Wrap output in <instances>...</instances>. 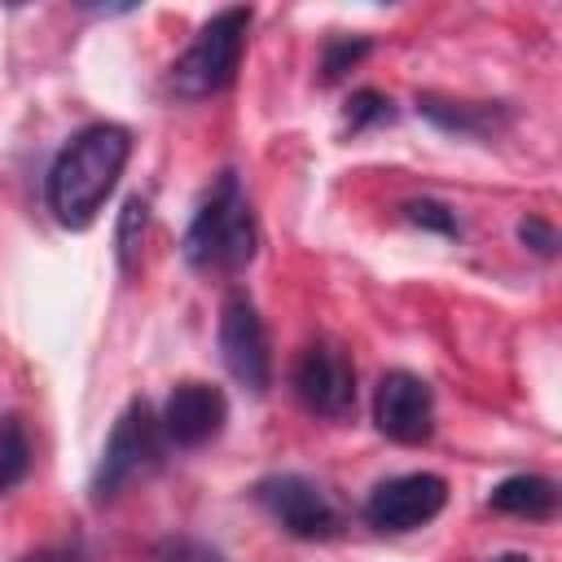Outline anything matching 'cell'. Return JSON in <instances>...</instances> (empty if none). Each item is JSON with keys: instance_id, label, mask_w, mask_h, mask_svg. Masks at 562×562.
Masks as SVG:
<instances>
[{"instance_id": "1", "label": "cell", "mask_w": 562, "mask_h": 562, "mask_svg": "<svg viewBox=\"0 0 562 562\" xmlns=\"http://www.w3.org/2000/svg\"><path fill=\"white\" fill-rule=\"evenodd\" d=\"M132 158V132L119 123H92L75 132L48 167L44 202L61 228H88L105 198L114 193Z\"/></svg>"}, {"instance_id": "2", "label": "cell", "mask_w": 562, "mask_h": 562, "mask_svg": "<svg viewBox=\"0 0 562 562\" xmlns=\"http://www.w3.org/2000/svg\"><path fill=\"white\" fill-rule=\"evenodd\" d=\"M259 246V228H255V211L237 184L233 171H224L211 193L198 202L189 228H184V263L198 272H215V277H233L255 259Z\"/></svg>"}, {"instance_id": "3", "label": "cell", "mask_w": 562, "mask_h": 562, "mask_svg": "<svg viewBox=\"0 0 562 562\" xmlns=\"http://www.w3.org/2000/svg\"><path fill=\"white\" fill-rule=\"evenodd\" d=\"M246 31H250V9L246 4H228V9L211 13L198 26L193 44L171 61V75H167L171 92L184 97V101H202V97L224 92L237 79Z\"/></svg>"}, {"instance_id": "4", "label": "cell", "mask_w": 562, "mask_h": 562, "mask_svg": "<svg viewBox=\"0 0 562 562\" xmlns=\"http://www.w3.org/2000/svg\"><path fill=\"white\" fill-rule=\"evenodd\" d=\"M162 443L167 439H162V426H158L154 408L145 400H132L119 413V422H114V430H110V439L101 448V461L92 470V501H110L132 479L154 470L162 461Z\"/></svg>"}, {"instance_id": "5", "label": "cell", "mask_w": 562, "mask_h": 562, "mask_svg": "<svg viewBox=\"0 0 562 562\" xmlns=\"http://www.w3.org/2000/svg\"><path fill=\"white\" fill-rule=\"evenodd\" d=\"M255 501L281 522V531L299 536V540H329L342 527L338 505L329 501V492L303 474H268L255 483Z\"/></svg>"}, {"instance_id": "6", "label": "cell", "mask_w": 562, "mask_h": 562, "mask_svg": "<svg viewBox=\"0 0 562 562\" xmlns=\"http://www.w3.org/2000/svg\"><path fill=\"white\" fill-rule=\"evenodd\" d=\"M220 360L250 395H263L272 382V347L259 307L246 294H228L220 307Z\"/></svg>"}, {"instance_id": "7", "label": "cell", "mask_w": 562, "mask_h": 562, "mask_svg": "<svg viewBox=\"0 0 562 562\" xmlns=\"http://www.w3.org/2000/svg\"><path fill=\"white\" fill-rule=\"evenodd\" d=\"M443 505H448V483L439 474H430V470L395 474L369 492L364 522L373 531H417L430 518H439Z\"/></svg>"}, {"instance_id": "8", "label": "cell", "mask_w": 562, "mask_h": 562, "mask_svg": "<svg viewBox=\"0 0 562 562\" xmlns=\"http://www.w3.org/2000/svg\"><path fill=\"white\" fill-rule=\"evenodd\" d=\"M294 395L303 400L307 413L342 422L356 408V369L334 342H307L299 364H294Z\"/></svg>"}, {"instance_id": "9", "label": "cell", "mask_w": 562, "mask_h": 562, "mask_svg": "<svg viewBox=\"0 0 562 562\" xmlns=\"http://www.w3.org/2000/svg\"><path fill=\"white\" fill-rule=\"evenodd\" d=\"M373 426L395 443H426L435 430V391L408 369L382 373L373 391Z\"/></svg>"}, {"instance_id": "10", "label": "cell", "mask_w": 562, "mask_h": 562, "mask_svg": "<svg viewBox=\"0 0 562 562\" xmlns=\"http://www.w3.org/2000/svg\"><path fill=\"white\" fill-rule=\"evenodd\" d=\"M228 422V400L220 386L211 382H176L162 413H158V426H162V439L171 448H202L211 443Z\"/></svg>"}, {"instance_id": "11", "label": "cell", "mask_w": 562, "mask_h": 562, "mask_svg": "<svg viewBox=\"0 0 562 562\" xmlns=\"http://www.w3.org/2000/svg\"><path fill=\"white\" fill-rule=\"evenodd\" d=\"M417 110L439 132H452V136H492V132H501L509 123V110L496 105V101H452V97L422 92L417 97Z\"/></svg>"}, {"instance_id": "12", "label": "cell", "mask_w": 562, "mask_h": 562, "mask_svg": "<svg viewBox=\"0 0 562 562\" xmlns=\"http://www.w3.org/2000/svg\"><path fill=\"white\" fill-rule=\"evenodd\" d=\"M487 505L496 514L540 522V518H553V509H558V483L544 474H509L487 492Z\"/></svg>"}, {"instance_id": "13", "label": "cell", "mask_w": 562, "mask_h": 562, "mask_svg": "<svg viewBox=\"0 0 562 562\" xmlns=\"http://www.w3.org/2000/svg\"><path fill=\"white\" fill-rule=\"evenodd\" d=\"M31 474V435L18 413L0 417V496L13 492Z\"/></svg>"}, {"instance_id": "14", "label": "cell", "mask_w": 562, "mask_h": 562, "mask_svg": "<svg viewBox=\"0 0 562 562\" xmlns=\"http://www.w3.org/2000/svg\"><path fill=\"white\" fill-rule=\"evenodd\" d=\"M373 53V40L369 35H334L329 44H325V53H321V75L334 83V79H342L356 61H364Z\"/></svg>"}, {"instance_id": "15", "label": "cell", "mask_w": 562, "mask_h": 562, "mask_svg": "<svg viewBox=\"0 0 562 562\" xmlns=\"http://www.w3.org/2000/svg\"><path fill=\"white\" fill-rule=\"evenodd\" d=\"M391 119H395V110H391L386 92H378V88L351 92V101H347V132H369V127L391 123Z\"/></svg>"}, {"instance_id": "16", "label": "cell", "mask_w": 562, "mask_h": 562, "mask_svg": "<svg viewBox=\"0 0 562 562\" xmlns=\"http://www.w3.org/2000/svg\"><path fill=\"white\" fill-rule=\"evenodd\" d=\"M404 215H408L413 224L430 228V233H443V237H457V233H461L457 211H452L448 202H439V198H413V202H404Z\"/></svg>"}, {"instance_id": "17", "label": "cell", "mask_w": 562, "mask_h": 562, "mask_svg": "<svg viewBox=\"0 0 562 562\" xmlns=\"http://www.w3.org/2000/svg\"><path fill=\"white\" fill-rule=\"evenodd\" d=\"M145 215H149V202H145V198H127L123 220H119V259H123V268L132 263V255H136V246H140Z\"/></svg>"}, {"instance_id": "18", "label": "cell", "mask_w": 562, "mask_h": 562, "mask_svg": "<svg viewBox=\"0 0 562 562\" xmlns=\"http://www.w3.org/2000/svg\"><path fill=\"white\" fill-rule=\"evenodd\" d=\"M518 241H522L531 255H540V259H553V255H558V228H553L549 220H540V215L518 220Z\"/></svg>"}, {"instance_id": "19", "label": "cell", "mask_w": 562, "mask_h": 562, "mask_svg": "<svg viewBox=\"0 0 562 562\" xmlns=\"http://www.w3.org/2000/svg\"><path fill=\"white\" fill-rule=\"evenodd\" d=\"M18 562H88V558H83V544L66 540V544H44V549H35V553H26Z\"/></svg>"}, {"instance_id": "20", "label": "cell", "mask_w": 562, "mask_h": 562, "mask_svg": "<svg viewBox=\"0 0 562 562\" xmlns=\"http://www.w3.org/2000/svg\"><path fill=\"white\" fill-rule=\"evenodd\" d=\"M167 553H171V562H224L215 549H206V544H198V540H171Z\"/></svg>"}, {"instance_id": "21", "label": "cell", "mask_w": 562, "mask_h": 562, "mask_svg": "<svg viewBox=\"0 0 562 562\" xmlns=\"http://www.w3.org/2000/svg\"><path fill=\"white\" fill-rule=\"evenodd\" d=\"M487 562H531L527 553H496V558H487Z\"/></svg>"}]
</instances>
